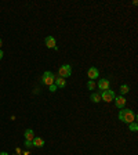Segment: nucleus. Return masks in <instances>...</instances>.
<instances>
[{"label": "nucleus", "instance_id": "nucleus-1", "mask_svg": "<svg viewBox=\"0 0 138 155\" xmlns=\"http://www.w3.org/2000/svg\"><path fill=\"white\" fill-rule=\"evenodd\" d=\"M135 114L131 111V109H122L120 112H119V119L124 122V123H133L134 121H135Z\"/></svg>", "mask_w": 138, "mask_h": 155}, {"label": "nucleus", "instance_id": "nucleus-2", "mask_svg": "<svg viewBox=\"0 0 138 155\" xmlns=\"http://www.w3.org/2000/svg\"><path fill=\"white\" fill-rule=\"evenodd\" d=\"M54 80H55V76H54V73L53 72H44L43 73V76H42V83L43 85H46V86H51L54 85Z\"/></svg>", "mask_w": 138, "mask_h": 155}, {"label": "nucleus", "instance_id": "nucleus-3", "mask_svg": "<svg viewBox=\"0 0 138 155\" xmlns=\"http://www.w3.org/2000/svg\"><path fill=\"white\" fill-rule=\"evenodd\" d=\"M58 73H60V78H64V79L70 76V73H72V68H70V65H68V64L61 65L60 69H58Z\"/></svg>", "mask_w": 138, "mask_h": 155}, {"label": "nucleus", "instance_id": "nucleus-4", "mask_svg": "<svg viewBox=\"0 0 138 155\" xmlns=\"http://www.w3.org/2000/svg\"><path fill=\"white\" fill-rule=\"evenodd\" d=\"M101 100L105 101V102H111V101L115 100V93L112 92V90H104L102 93H101Z\"/></svg>", "mask_w": 138, "mask_h": 155}, {"label": "nucleus", "instance_id": "nucleus-5", "mask_svg": "<svg viewBox=\"0 0 138 155\" xmlns=\"http://www.w3.org/2000/svg\"><path fill=\"white\" fill-rule=\"evenodd\" d=\"M98 75H100V71L97 68H94V67L88 68V71H87V76L90 78V80H94L95 78H98Z\"/></svg>", "mask_w": 138, "mask_h": 155}, {"label": "nucleus", "instance_id": "nucleus-6", "mask_svg": "<svg viewBox=\"0 0 138 155\" xmlns=\"http://www.w3.org/2000/svg\"><path fill=\"white\" fill-rule=\"evenodd\" d=\"M98 89H100L101 92L108 90V89H109V80H107V79H101L100 82H98Z\"/></svg>", "mask_w": 138, "mask_h": 155}, {"label": "nucleus", "instance_id": "nucleus-7", "mask_svg": "<svg viewBox=\"0 0 138 155\" xmlns=\"http://www.w3.org/2000/svg\"><path fill=\"white\" fill-rule=\"evenodd\" d=\"M126 104V98L123 96H119V97H115V105L117 108H123Z\"/></svg>", "mask_w": 138, "mask_h": 155}, {"label": "nucleus", "instance_id": "nucleus-8", "mask_svg": "<svg viewBox=\"0 0 138 155\" xmlns=\"http://www.w3.org/2000/svg\"><path fill=\"white\" fill-rule=\"evenodd\" d=\"M44 43H46V46L48 49H55V39L53 36H47L46 40H44Z\"/></svg>", "mask_w": 138, "mask_h": 155}, {"label": "nucleus", "instance_id": "nucleus-9", "mask_svg": "<svg viewBox=\"0 0 138 155\" xmlns=\"http://www.w3.org/2000/svg\"><path fill=\"white\" fill-rule=\"evenodd\" d=\"M32 144H33V147H39L42 148L44 146V140L40 139V137H35V139L32 140Z\"/></svg>", "mask_w": 138, "mask_h": 155}, {"label": "nucleus", "instance_id": "nucleus-10", "mask_svg": "<svg viewBox=\"0 0 138 155\" xmlns=\"http://www.w3.org/2000/svg\"><path fill=\"white\" fill-rule=\"evenodd\" d=\"M54 83H55L57 87H65V86H66V80H65L64 78H55Z\"/></svg>", "mask_w": 138, "mask_h": 155}, {"label": "nucleus", "instance_id": "nucleus-11", "mask_svg": "<svg viewBox=\"0 0 138 155\" xmlns=\"http://www.w3.org/2000/svg\"><path fill=\"white\" fill-rule=\"evenodd\" d=\"M23 136H25V139L28 140V141H32V140L35 139V132L32 129H28V130H25Z\"/></svg>", "mask_w": 138, "mask_h": 155}, {"label": "nucleus", "instance_id": "nucleus-12", "mask_svg": "<svg viewBox=\"0 0 138 155\" xmlns=\"http://www.w3.org/2000/svg\"><path fill=\"white\" fill-rule=\"evenodd\" d=\"M91 101L92 102H100L101 101V93H92L91 94Z\"/></svg>", "mask_w": 138, "mask_h": 155}, {"label": "nucleus", "instance_id": "nucleus-13", "mask_svg": "<svg viewBox=\"0 0 138 155\" xmlns=\"http://www.w3.org/2000/svg\"><path fill=\"white\" fill-rule=\"evenodd\" d=\"M129 92H130V87H129L127 85H122V86H120V93H122V94H126V93H129Z\"/></svg>", "mask_w": 138, "mask_h": 155}, {"label": "nucleus", "instance_id": "nucleus-14", "mask_svg": "<svg viewBox=\"0 0 138 155\" xmlns=\"http://www.w3.org/2000/svg\"><path fill=\"white\" fill-rule=\"evenodd\" d=\"M87 87H88L90 90H94V89H95V83H94V80H88V82H87Z\"/></svg>", "mask_w": 138, "mask_h": 155}, {"label": "nucleus", "instance_id": "nucleus-15", "mask_svg": "<svg viewBox=\"0 0 138 155\" xmlns=\"http://www.w3.org/2000/svg\"><path fill=\"white\" fill-rule=\"evenodd\" d=\"M129 125H130V130H133V132H137V130H138V126H137V123H135V122L129 123Z\"/></svg>", "mask_w": 138, "mask_h": 155}, {"label": "nucleus", "instance_id": "nucleus-16", "mask_svg": "<svg viewBox=\"0 0 138 155\" xmlns=\"http://www.w3.org/2000/svg\"><path fill=\"white\" fill-rule=\"evenodd\" d=\"M57 89H58V87H57V86L55 85H51V86H48V90H50V92H57Z\"/></svg>", "mask_w": 138, "mask_h": 155}, {"label": "nucleus", "instance_id": "nucleus-17", "mask_svg": "<svg viewBox=\"0 0 138 155\" xmlns=\"http://www.w3.org/2000/svg\"><path fill=\"white\" fill-rule=\"evenodd\" d=\"M25 146H26V147H28V148H29V147H33V144H32V141H28V140L25 141Z\"/></svg>", "mask_w": 138, "mask_h": 155}, {"label": "nucleus", "instance_id": "nucleus-18", "mask_svg": "<svg viewBox=\"0 0 138 155\" xmlns=\"http://www.w3.org/2000/svg\"><path fill=\"white\" fill-rule=\"evenodd\" d=\"M3 55H4V54H3V51H1V50H0V60H1V58H3Z\"/></svg>", "mask_w": 138, "mask_h": 155}, {"label": "nucleus", "instance_id": "nucleus-19", "mask_svg": "<svg viewBox=\"0 0 138 155\" xmlns=\"http://www.w3.org/2000/svg\"><path fill=\"white\" fill-rule=\"evenodd\" d=\"M0 155H8L7 152H0Z\"/></svg>", "mask_w": 138, "mask_h": 155}, {"label": "nucleus", "instance_id": "nucleus-20", "mask_svg": "<svg viewBox=\"0 0 138 155\" xmlns=\"http://www.w3.org/2000/svg\"><path fill=\"white\" fill-rule=\"evenodd\" d=\"M0 46H1V39H0Z\"/></svg>", "mask_w": 138, "mask_h": 155}]
</instances>
